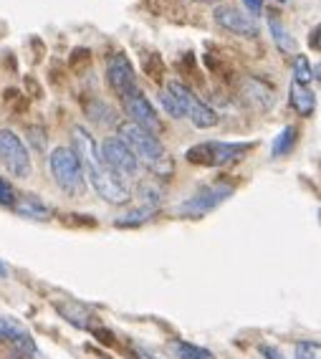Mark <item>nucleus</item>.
Segmentation results:
<instances>
[{
  "instance_id": "f257e3e1",
  "label": "nucleus",
  "mask_w": 321,
  "mask_h": 359,
  "mask_svg": "<svg viewBox=\"0 0 321 359\" xmlns=\"http://www.w3.org/2000/svg\"><path fill=\"white\" fill-rule=\"evenodd\" d=\"M74 154L78 157L81 167H84V177H89L94 193L99 195L102 200L111 203V205H124L129 203V187L122 182V177H116L109 167L104 165L102 157H99V147L94 137L86 132L84 127H74Z\"/></svg>"
},
{
  "instance_id": "f03ea898",
  "label": "nucleus",
  "mask_w": 321,
  "mask_h": 359,
  "mask_svg": "<svg viewBox=\"0 0 321 359\" xmlns=\"http://www.w3.org/2000/svg\"><path fill=\"white\" fill-rule=\"evenodd\" d=\"M256 147L253 142H200L185 152V160L203 167H223L240 160L245 152Z\"/></svg>"
},
{
  "instance_id": "7ed1b4c3",
  "label": "nucleus",
  "mask_w": 321,
  "mask_h": 359,
  "mask_svg": "<svg viewBox=\"0 0 321 359\" xmlns=\"http://www.w3.org/2000/svg\"><path fill=\"white\" fill-rule=\"evenodd\" d=\"M51 165V175L56 180V185L64 190L66 195H81L86 190V177L84 167L78 162L71 147H56L48 157Z\"/></svg>"
},
{
  "instance_id": "20e7f679",
  "label": "nucleus",
  "mask_w": 321,
  "mask_h": 359,
  "mask_svg": "<svg viewBox=\"0 0 321 359\" xmlns=\"http://www.w3.org/2000/svg\"><path fill=\"white\" fill-rule=\"evenodd\" d=\"M119 140L132 149L139 162H147L149 167H157L160 162H165V147H162V142L157 140V135L147 132V129L137 127L132 122H124L119 124Z\"/></svg>"
},
{
  "instance_id": "39448f33",
  "label": "nucleus",
  "mask_w": 321,
  "mask_h": 359,
  "mask_svg": "<svg viewBox=\"0 0 321 359\" xmlns=\"http://www.w3.org/2000/svg\"><path fill=\"white\" fill-rule=\"evenodd\" d=\"M233 195V185H225V182H212V185L200 187L193 198H187L177 212L185 215V218H203L210 210H215L218 205H223L225 200Z\"/></svg>"
},
{
  "instance_id": "423d86ee",
  "label": "nucleus",
  "mask_w": 321,
  "mask_h": 359,
  "mask_svg": "<svg viewBox=\"0 0 321 359\" xmlns=\"http://www.w3.org/2000/svg\"><path fill=\"white\" fill-rule=\"evenodd\" d=\"M170 91L175 94V99L180 102L182 111H185V116H190V122L195 124L198 129H210V127H218V111L210 109V104L200 102L198 97H195L193 91L187 89L185 83L180 81H170L168 86Z\"/></svg>"
},
{
  "instance_id": "0eeeda50",
  "label": "nucleus",
  "mask_w": 321,
  "mask_h": 359,
  "mask_svg": "<svg viewBox=\"0 0 321 359\" xmlns=\"http://www.w3.org/2000/svg\"><path fill=\"white\" fill-rule=\"evenodd\" d=\"M0 162L13 177H31V154L23 140L11 129H0Z\"/></svg>"
},
{
  "instance_id": "6e6552de",
  "label": "nucleus",
  "mask_w": 321,
  "mask_h": 359,
  "mask_svg": "<svg viewBox=\"0 0 321 359\" xmlns=\"http://www.w3.org/2000/svg\"><path fill=\"white\" fill-rule=\"evenodd\" d=\"M99 157L116 177H137L139 175V160H137L132 149L124 144L119 137H109L99 147Z\"/></svg>"
},
{
  "instance_id": "1a4fd4ad",
  "label": "nucleus",
  "mask_w": 321,
  "mask_h": 359,
  "mask_svg": "<svg viewBox=\"0 0 321 359\" xmlns=\"http://www.w3.org/2000/svg\"><path fill=\"white\" fill-rule=\"evenodd\" d=\"M107 81H109L111 91L116 97H132L135 91H139L137 86V76H135V66L124 53H114V56L107 61Z\"/></svg>"
},
{
  "instance_id": "9d476101",
  "label": "nucleus",
  "mask_w": 321,
  "mask_h": 359,
  "mask_svg": "<svg viewBox=\"0 0 321 359\" xmlns=\"http://www.w3.org/2000/svg\"><path fill=\"white\" fill-rule=\"evenodd\" d=\"M212 18L220 28L235 33V36H243V39H256L258 36V20L235 6H218L212 11Z\"/></svg>"
},
{
  "instance_id": "9b49d317",
  "label": "nucleus",
  "mask_w": 321,
  "mask_h": 359,
  "mask_svg": "<svg viewBox=\"0 0 321 359\" xmlns=\"http://www.w3.org/2000/svg\"><path fill=\"white\" fill-rule=\"evenodd\" d=\"M124 109H127V116L132 124L147 129L152 135H160L162 132V122H160V116H157V109L149 104V99L144 97L142 91H135L132 97L124 99Z\"/></svg>"
},
{
  "instance_id": "f8f14e48",
  "label": "nucleus",
  "mask_w": 321,
  "mask_h": 359,
  "mask_svg": "<svg viewBox=\"0 0 321 359\" xmlns=\"http://www.w3.org/2000/svg\"><path fill=\"white\" fill-rule=\"evenodd\" d=\"M240 97H243L245 104H251L253 109H261L266 111L268 107H273V97H276V91L271 86L268 81L258 76H245L240 81Z\"/></svg>"
},
{
  "instance_id": "ddd939ff",
  "label": "nucleus",
  "mask_w": 321,
  "mask_h": 359,
  "mask_svg": "<svg viewBox=\"0 0 321 359\" xmlns=\"http://www.w3.org/2000/svg\"><path fill=\"white\" fill-rule=\"evenodd\" d=\"M0 339H6L8 344H13L23 354H36V341H33L31 332L15 319L0 316Z\"/></svg>"
},
{
  "instance_id": "4468645a",
  "label": "nucleus",
  "mask_w": 321,
  "mask_h": 359,
  "mask_svg": "<svg viewBox=\"0 0 321 359\" xmlns=\"http://www.w3.org/2000/svg\"><path fill=\"white\" fill-rule=\"evenodd\" d=\"M289 104L299 116H311L316 111L314 91L308 89V86H303V83H296L294 79H291V86H289Z\"/></svg>"
},
{
  "instance_id": "2eb2a0df",
  "label": "nucleus",
  "mask_w": 321,
  "mask_h": 359,
  "mask_svg": "<svg viewBox=\"0 0 321 359\" xmlns=\"http://www.w3.org/2000/svg\"><path fill=\"white\" fill-rule=\"evenodd\" d=\"M13 210L20 212V215H26V218H33V220H46L48 215H51V210H48L39 198H33V195H28V198H23V200H15Z\"/></svg>"
},
{
  "instance_id": "dca6fc26",
  "label": "nucleus",
  "mask_w": 321,
  "mask_h": 359,
  "mask_svg": "<svg viewBox=\"0 0 321 359\" xmlns=\"http://www.w3.org/2000/svg\"><path fill=\"white\" fill-rule=\"evenodd\" d=\"M268 28H271V39L276 43V48L281 53H296V41L289 36L286 26H283L278 18H268Z\"/></svg>"
},
{
  "instance_id": "f3484780",
  "label": "nucleus",
  "mask_w": 321,
  "mask_h": 359,
  "mask_svg": "<svg viewBox=\"0 0 321 359\" xmlns=\"http://www.w3.org/2000/svg\"><path fill=\"white\" fill-rule=\"evenodd\" d=\"M296 140H299V127H283L278 132V137H273V144H271V154L273 157H283L294 149Z\"/></svg>"
},
{
  "instance_id": "a211bd4d",
  "label": "nucleus",
  "mask_w": 321,
  "mask_h": 359,
  "mask_svg": "<svg viewBox=\"0 0 321 359\" xmlns=\"http://www.w3.org/2000/svg\"><path fill=\"white\" fill-rule=\"evenodd\" d=\"M175 354L177 359H215V354L205 346H198V344H190V341H175Z\"/></svg>"
},
{
  "instance_id": "6ab92c4d",
  "label": "nucleus",
  "mask_w": 321,
  "mask_h": 359,
  "mask_svg": "<svg viewBox=\"0 0 321 359\" xmlns=\"http://www.w3.org/2000/svg\"><path fill=\"white\" fill-rule=\"evenodd\" d=\"M294 359H321V346L319 341L301 339L294 346Z\"/></svg>"
},
{
  "instance_id": "aec40b11",
  "label": "nucleus",
  "mask_w": 321,
  "mask_h": 359,
  "mask_svg": "<svg viewBox=\"0 0 321 359\" xmlns=\"http://www.w3.org/2000/svg\"><path fill=\"white\" fill-rule=\"evenodd\" d=\"M160 104H162V109L168 111V114L172 116V119H182V116H185V111H182L180 102L175 99V94L170 89L160 91Z\"/></svg>"
},
{
  "instance_id": "412c9836",
  "label": "nucleus",
  "mask_w": 321,
  "mask_h": 359,
  "mask_svg": "<svg viewBox=\"0 0 321 359\" xmlns=\"http://www.w3.org/2000/svg\"><path fill=\"white\" fill-rule=\"evenodd\" d=\"M294 81L296 83H311V64H308V58L306 56H299L296 53L294 58Z\"/></svg>"
},
{
  "instance_id": "4be33fe9",
  "label": "nucleus",
  "mask_w": 321,
  "mask_h": 359,
  "mask_svg": "<svg viewBox=\"0 0 321 359\" xmlns=\"http://www.w3.org/2000/svg\"><path fill=\"white\" fill-rule=\"evenodd\" d=\"M154 215V208L152 205H144L142 210H132V212H127V215H122V218L116 220V225H139V223H144V220H149Z\"/></svg>"
},
{
  "instance_id": "5701e85b",
  "label": "nucleus",
  "mask_w": 321,
  "mask_h": 359,
  "mask_svg": "<svg viewBox=\"0 0 321 359\" xmlns=\"http://www.w3.org/2000/svg\"><path fill=\"white\" fill-rule=\"evenodd\" d=\"M15 200H18V195H15V187L11 185L6 177H0V205L13 208Z\"/></svg>"
},
{
  "instance_id": "b1692460",
  "label": "nucleus",
  "mask_w": 321,
  "mask_h": 359,
  "mask_svg": "<svg viewBox=\"0 0 321 359\" xmlns=\"http://www.w3.org/2000/svg\"><path fill=\"white\" fill-rule=\"evenodd\" d=\"M144 69H147V74H152L154 79H160L162 76V61L157 53H149V58L144 61Z\"/></svg>"
},
{
  "instance_id": "393cba45",
  "label": "nucleus",
  "mask_w": 321,
  "mask_h": 359,
  "mask_svg": "<svg viewBox=\"0 0 321 359\" xmlns=\"http://www.w3.org/2000/svg\"><path fill=\"white\" fill-rule=\"evenodd\" d=\"M245 8H248V15H253V18H258V15L264 13V0H243Z\"/></svg>"
},
{
  "instance_id": "a878e982",
  "label": "nucleus",
  "mask_w": 321,
  "mask_h": 359,
  "mask_svg": "<svg viewBox=\"0 0 321 359\" xmlns=\"http://www.w3.org/2000/svg\"><path fill=\"white\" fill-rule=\"evenodd\" d=\"M261 354H264L266 359H283V354L278 352L276 346H268V344H264V346H261Z\"/></svg>"
},
{
  "instance_id": "bb28decb",
  "label": "nucleus",
  "mask_w": 321,
  "mask_h": 359,
  "mask_svg": "<svg viewBox=\"0 0 321 359\" xmlns=\"http://www.w3.org/2000/svg\"><path fill=\"white\" fill-rule=\"evenodd\" d=\"M137 359H160V357H154V354L147 352V349H137Z\"/></svg>"
},
{
  "instance_id": "cd10ccee",
  "label": "nucleus",
  "mask_w": 321,
  "mask_h": 359,
  "mask_svg": "<svg viewBox=\"0 0 321 359\" xmlns=\"http://www.w3.org/2000/svg\"><path fill=\"white\" fill-rule=\"evenodd\" d=\"M316 36H319V26H314V31H311V39H308V43L314 46V48H319V41H316Z\"/></svg>"
},
{
  "instance_id": "c85d7f7f",
  "label": "nucleus",
  "mask_w": 321,
  "mask_h": 359,
  "mask_svg": "<svg viewBox=\"0 0 321 359\" xmlns=\"http://www.w3.org/2000/svg\"><path fill=\"white\" fill-rule=\"evenodd\" d=\"M6 273H8V269L3 266V261H0V276H6Z\"/></svg>"
},
{
  "instance_id": "c756f323",
  "label": "nucleus",
  "mask_w": 321,
  "mask_h": 359,
  "mask_svg": "<svg viewBox=\"0 0 321 359\" xmlns=\"http://www.w3.org/2000/svg\"><path fill=\"white\" fill-rule=\"evenodd\" d=\"M276 3H286V0H276Z\"/></svg>"
},
{
  "instance_id": "7c9ffc66",
  "label": "nucleus",
  "mask_w": 321,
  "mask_h": 359,
  "mask_svg": "<svg viewBox=\"0 0 321 359\" xmlns=\"http://www.w3.org/2000/svg\"><path fill=\"white\" fill-rule=\"evenodd\" d=\"M205 3H212V0H205Z\"/></svg>"
}]
</instances>
